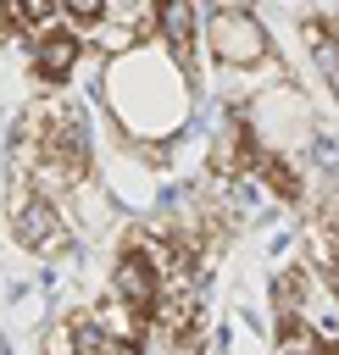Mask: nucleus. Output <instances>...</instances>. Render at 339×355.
<instances>
[{"label":"nucleus","instance_id":"1","mask_svg":"<svg viewBox=\"0 0 339 355\" xmlns=\"http://www.w3.org/2000/svg\"><path fill=\"white\" fill-rule=\"evenodd\" d=\"M100 89L117 128L133 139H178V128L189 122V78L150 44L111 55L100 72Z\"/></svg>","mask_w":339,"mask_h":355},{"label":"nucleus","instance_id":"2","mask_svg":"<svg viewBox=\"0 0 339 355\" xmlns=\"http://www.w3.org/2000/svg\"><path fill=\"white\" fill-rule=\"evenodd\" d=\"M239 122L250 128L256 150H267V155H295L300 144H311V105H306V94H300L295 83H283V78H278L272 89H256V94L245 100Z\"/></svg>","mask_w":339,"mask_h":355},{"label":"nucleus","instance_id":"3","mask_svg":"<svg viewBox=\"0 0 339 355\" xmlns=\"http://www.w3.org/2000/svg\"><path fill=\"white\" fill-rule=\"evenodd\" d=\"M200 44L222 72H256L272 61V28L256 11H211L200 22Z\"/></svg>","mask_w":339,"mask_h":355},{"label":"nucleus","instance_id":"4","mask_svg":"<svg viewBox=\"0 0 339 355\" xmlns=\"http://www.w3.org/2000/svg\"><path fill=\"white\" fill-rule=\"evenodd\" d=\"M6 216H11V239H17L28 255H39V261H61V255L72 250V227H67L61 205L44 200V194H33L22 178H11Z\"/></svg>","mask_w":339,"mask_h":355},{"label":"nucleus","instance_id":"5","mask_svg":"<svg viewBox=\"0 0 339 355\" xmlns=\"http://www.w3.org/2000/svg\"><path fill=\"white\" fill-rule=\"evenodd\" d=\"M200 0H156V44L161 55L189 78L200 61Z\"/></svg>","mask_w":339,"mask_h":355},{"label":"nucleus","instance_id":"6","mask_svg":"<svg viewBox=\"0 0 339 355\" xmlns=\"http://www.w3.org/2000/svg\"><path fill=\"white\" fill-rule=\"evenodd\" d=\"M78 61H83V39H78L72 28H50V33L33 39V78H39V83L61 89V83L78 72Z\"/></svg>","mask_w":339,"mask_h":355},{"label":"nucleus","instance_id":"7","mask_svg":"<svg viewBox=\"0 0 339 355\" xmlns=\"http://www.w3.org/2000/svg\"><path fill=\"white\" fill-rule=\"evenodd\" d=\"M111 300H122L128 311H139V316L150 322V311H156V300H161V277H156L139 255L117 250V261H111Z\"/></svg>","mask_w":339,"mask_h":355},{"label":"nucleus","instance_id":"8","mask_svg":"<svg viewBox=\"0 0 339 355\" xmlns=\"http://www.w3.org/2000/svg\"><path fill=\"white\" fill-rule=\"evenodd\" d=\"M83 322H89V327H94L106 344H122V349H133V355H139V344H144V327H150L139 311H128V305H122V300H111V294H106L94 311H83Z\"/></svg>","mask_w":339,"mask_h":355},{"label":"nucleus","instance_id":"9","mask_svg":"<svg viewBox=\"0 0 339 355\" xmlns=\"http://www.w3.org/2000/svg\"><path fill=\"white\" fill-rule=\"evenodd\" d=\"M300 39H306V50H311L317 72H322V78H333V72H339V33H333L322 17H306V22H300Z\"/></svg>","mask_w":339,"mask_h":355},{"label":"nucleus","instance_id":"10","mask_svg":"<svg viewBox=\"0 0 339 355\" xmlns=\"http://www.w3.org/2000/svg\"><path fill=\"white\" fill-rule=\"evenodd\" d=\"M39 355H78V316H56L39 327Z\"/></svg>","mask_w":339,"mask_h":355},{"label":"nucleus","instance_id":"11","mask_svg":"<svg viewBox=\"0 0 339 355\" xmlns=\"http://www.w3.org/2000/svg\"><path fill=\"white\" fill-rule=\"evenodd\" d=\"M111 17V0H61V22H72V33H94Z\"/></svg>","mask_w":339,"mask_h":355},{"label":"nucleus","instance_id":"12","mask_svg":"<svg viewBox=\"0 0 339 355\" xmlns=\"http://www.w3.org/2000/svg\"><path fill=\"white\" fill-rule=\"evenodd\" d=\"M211 11H250V0H206Z\"/></svg>","mask_w":339,"mask_h":355},{"label":"nucleus","instance_id":"13","mask_svg":"<svg viewBox=\"0 0 339 355\" xmlns=\"http://www.w3.org/2000/svg\"><path fill=\"white\" fill-rule=\"evenodd\" d=\"M6 39H11V22H6V11H0V44H6Z\"/></svg>","mask_w":339,"mask_h":355},{"label":"nucleus","instance_id":"14","mask_svg":"<svg viewBox=\"0 0 339 355\" xmlns=\"http://www.w3.org/2000/svg\"><path fill=\"white\" fill-rule=\"evenodd\" d=\"M328 89H333V100H339V72H333V78H328Z\"/></svg>","mask_w":339,"mask_h":355},{"label":"nucleus","instance_id":"15","mask_svg":"<svg viewBox=\"0 0 339 355\" xmlns=\"http://www.w3.org/2000/svg\"><path fill=\"white\" fill-rule=\"evenodd\" d=\"M0 355H6V338H0Z\"/></svg>","mask_w":339,"mask_h":355}]
</instances>
